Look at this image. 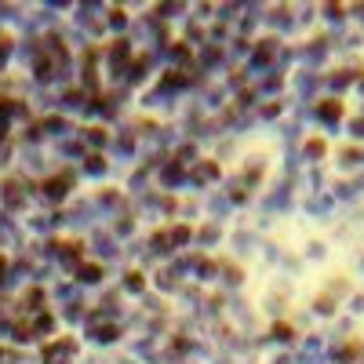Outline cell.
I'll use <instances>...</instances> for the list:
<instances>
[{"mask_svg": "<svg viewBox=\"0 0 364 364\" xmlns=\"http://www.w3.org/2000/svg\"><path fill=\"white\" fill-rule=\"evenodd\" d=\"M99 277H102V266H95V262L80 266V281H99Z\"/></svg>", "mask_w": 364, "mask_h": 364, "instance_id": "6da1fadb", "label": "cell"}, {"mask_svg": "<svg viewBox=\"0 0 364 364\" xmlns=\"http://www.w3.org/2000/svg\"><path fill=\"white\" fill-rule=\"evenodd\" d=\"M66 186H69V178H66V175H62V178H51V182H48V193H51V197H58V193H66Z\"/></svg>", "mask_w": 364, "mask_h": 364, "instance_id": "7a4b0ae2", "label": "cell"}, {"mask_svg": "<svg viewBox=\"0 0 364 364\" xmlns=\"http://www.w3.org/2000/svg\"><path fill=\"white\" fill-rule=\"evenodd\" d=\"M11 48V37H4V33H0V51H8Z\"/></svg>", "mask_w": 364, "mask_h": 364, "instance_id": "3957f363", "label": "cell"}]
</instances>
